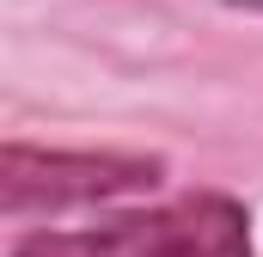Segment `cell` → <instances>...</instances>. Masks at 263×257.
Instances as JSON below:
<instances>
[{"mask_svg": "<svg viewBox=\"0 0 263 257\" xmlns=\"http://www.w3.org/2000/svg\"><path fill=\"white\" fill-rule=\"evenodd\" d=\"M165 184V159L159 153H67V147H31V141H6L0 147V214L6 221H31V214H62V208H92V202H117Z\"/></svg>", "mask_w": 263, "mask_h": 257, "instance_id": "2", "label": "cell"}, {"mask_svg": "<svg viewBox=\"0 0 263 257\" xmlns=\"http://www.w3.org/2000/svg\"><path fill=\"white\" fill-rule=\"evenodd\" d=\"M220 6H233V12H257V19H263V0H220Z\"/></svg>", "mask_w": 263, "mask_h": 257, "instance_id": "3", "label": "cell"}, {"mask_svg": "<svg viewBox=\"0 0 263 257\" xmlns=\"http://www.w3.org/2000/svg\"><path fill=\"white\" fill-rule=\"evenodd\" d=\"M6 257H251V208L227 190H190L98 227L25 233Z\"/></svg>", "mask_w": 263, "mask_h": 257, "instance_id": "1", "label": "cell"}]
</instances>
